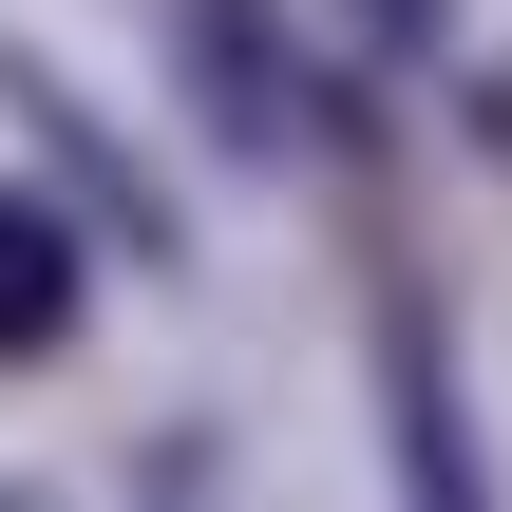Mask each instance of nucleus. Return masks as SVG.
<instances>
[{"label": "nucleus", "mask_w": 512, "mask_h": 512, "mask_svg": "<svg viewBox=\"0 0 512 512\" xmlns=\"http://www.w3.org/2000/svg\"><path fill=\"white\" fill-rule=\"evenodd\" d=\"M76 323H95V228H76L57 190H0V380L57 361Z\"/></svg>", "instance_id": "nucleus-1"}, {"label": "nucleus", "mask_w": 512, "mask_h": 512, "mask_svg": "<svg viewBox=\"0 0 512 512\" xmlns=\"http://www.w3.org/2000/svg\"><path fill=\"white\" fill-rule=\"evenodd\" d=\"M190 38H209V114H228L247 152H285V133L323 114V76L285 57V19H266V0H190Z\"/></svg>", "instance_id": "nucleus-2"}, {"label": "nucleus", "mask_w": 512, "mask_h": 512, "mask_svg": "<svg viewBox=\"0 0 512 512\" xmlns=\"http://www.w3.org/2000/svg\"><path fill=\"white\" fill-rule=\"evenodd\" d=\"M380 380H399V475L437 512H475V437H456V380H437V323H418V304H399V361H380Z\"/></svg>", "instance_id": "nucleus-3"}, {"label": "nucleus", "mask_w": 512, "mask_h": 512, "mask_svg": "<svg viewBox=\"0 0 512 512\" xmlns=\"http://www.w3.org/2000/svg\"><path fill=\"white\" fill-rule=\"evenodd\" d=\"M342 38H361V57H437V38H456V0H342Z\"/></svg>", "instance_id": "nucleus-4"}]
</instances>
